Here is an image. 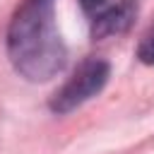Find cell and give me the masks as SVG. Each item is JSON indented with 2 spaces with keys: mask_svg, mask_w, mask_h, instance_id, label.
I'll return each mask as SVG.
<instances>
[{
  "mask_svg": "<svg viewBox=\"0 0 154 154\" xmlns=\"http://www.w3.org/2000/svg\"><path fill=\"white\" fill-rule=\"evenodd\" d=\"M7 55L29 82H48L63 72L67 48L55 24V0H24L7 26Z\"/></svg>",
  "mask_w": 154,
  "mask_h": 154,
  "instance_id": "cell-1",
  "label": "cell"
},
{
  "mask_svg": "<svg viewBox=\"0 0 154 154\" xmlns=\"http://www.w3.org/2000/svg\"><path fill=\"white\" fill-rule=\"evenodd\" d=\"M111 67L106 60L101 58H87L75 72L72 77L51 96V111L53 113H70L77 106H82L84 101H89L91 96H96L106 82H108Z\"/></svg>",
  "mask_w": 154,
  "mask_h": 154,
  "instance_id": "cell-2",
  "label": "cell"
},
{
  "mask_svg": "<svg viewBox=\"0 0 154 154\" xmlns=\"http://www.w3.org/2000/svg\"><path fill=\"white\" fill-rule=\"evenodd\" d=\"M79 7L89 19L94 38L118 36L137 17V0H79Z\"/></svg>",
  "mask_w": 154,
  "mask_h": 154,
  "instance_id": "cell-3",
  "label": "cell"
},
{
  "mask_svg": "<svg viewBox=\"0 0 154 154\" xmlns=\"http://www.w3.org/2000/svg\"><path fill=\"white\" fill-rule=\"evenodd\" d=\"M137 58L144 63V65H154V24L147 29V34L142 36L140 41V48H137Z\"/></svg>",
  "mask_w": 154,
  "mask_h": 154,
  "instance_id": "cell-4",
  "label": "cell"
}]
</instances>
